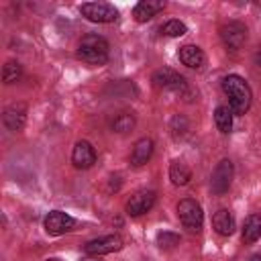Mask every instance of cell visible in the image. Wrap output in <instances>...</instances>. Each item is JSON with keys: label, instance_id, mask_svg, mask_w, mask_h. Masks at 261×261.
<instances>
[{"label": "cell", "instance_id": "14", "mask_svg": "<svg viewBox=\"0 0 261 261\" xmlns=\"http://www.w3.org/2000/svg\"><path fill=\"white\" fill-rule=\"evenodd\" d=\"M165 8L163 0H141L135 8H133V16L137 22H147L151 20L155 14H159Z\"/></svg>", "mask_w": 261, "mask_h": 261}, {"label": "cell", "instance_id": "12", "mask_svg": "<svg viewBox=\"0 0 261 261\" xmlns=\"http://www.w3.org/2000/svg\"><path fill=\"white\" fill-rule=\"evenodd\" d=\"M2 120H4V126H6L8 130H12V133L20 130V128L24 126V122H27V106L20 104V102H18V104H10V106L4 110Z\"/></svg>", "mask_w": 261, "mask_h": 261}, {"label": "cell", "instance_id": "18", "mask_svg": "<svg viewBox=\"0 0 261 261\" xmlns=\"http://www.w3.org/2000/svg\"><path fill=\"white\" fill-rule=\"evenodd\" d=\"M169 179L173 186H186L192 179V171L184 161H171L169 165Z\"/></svg>", "mask_w": 261, "mask_h": 261}, {"label": "cell", "instance_id": "1", "mask_svg": "<svg viewBox=\"0 0 261 261\" xmlns=\"http://www.w3.org/2000/svg\"><path fill=\"white\" fill-rule=\"evenodd\" d=\"M222 90L228 96V108L232 110V114L243 116L249 108H251V100H253V92L249 88V84L237 75L230 73L226 77H222Z\"/></svg>", "mask_w": 261, "mask_h": 261}, {"label": "cell", "instance_id": "17", "mask_svg": "<svg viewBox=\"0 0 261 261\" xmlns=\"http://www.w3.org/2000/svg\"><path fill=\"white\" fill-rule=\"evenodd\" d=\"M259 237H261V214L253 212V214H249V216L245 218V222H243V241L251 245V243H255Z\"/></svg>", "mask_w": 261, "mask_h": 261}, {"label": "cell", "instance_id": "24", "mask_svg": "<svg viewBox=\"0 0 261 261\" xmlns=\"http://www.w3.org/2000/svg\"><path fill=\"white\" fill-rule=\"evenodd\" d=\"M249 261H261V255H251Z\"/></svg>", "mask_w": 261, "mask_h": 261}, {"label": "cell", "instance_id": "11", "mask_svg": "<svg viewBox=\"0 0 261 261\" xmlns=\"http://www.w3.org/2000/svg\"><path fill=\"white\" fill-rule=\"evenodd\" d=\"M71 163L77 169H88L96 163V151L88 141H77L71 151Z\"/></svg>", "mask_w": 261, "mask_h": 261}, {"label": "cell", "instance_id": "4", "mask_svg": "<svg viewBox=\"0 0 261 261\" xmlns=\"http://www.w3.org/2000/svg\"><path fill=\"white\" fill-rule=\"evenodd\" d=\"M153 86L159 90H171L175 94L186 96L188 94V82L184 75H179L177 71L169 69V67H161L153 73Z\"/></svg>", "mask_w": 261, "mask_h": 261}, {"label": "cell", "instance_id": "10", "mask_svg": "<svg viewBox=\"0 0 261 261\" xmlns=\"http://www.w3.org/2000/svg\"><path fill=\"white\" fill-rule=\"evenodd\" d=\"M155 206V192L151 190H141L137 194H133L128 200H126V214L128 216H141L145 212H149L151 208Z\"/></svg>", "mask_w": 261, "mask_h": 261}, {"label": "cell", "instance_id": "15", "mask_svg": "<svg viewBox=\"0 0 261 261\" xmlns=\"http://www.w3.org/2000/svg\"><path fill=\"white\" fill-rule=\"evenodd\" d=\"M212 226H214V230H216L220 237H230V234L234 232V228H237L232 212H228L226 208L216 210L214 216H212Z\"/></svg>", "mask_w": 261, "mask_h": 261}, {"label": "cell", "instance_id": "25", "mask_svg": "<svg viewBox=\"0 0 261 261\" xmlns=\"http://www.w3.org/2000/svg\"><path fill=\"white\" fill-rule=\"evenodd\" d=\"M47 261H61V259H55V257H53V259H47Z\"/></svg>", "mask_w": 261, "mask_h": 261}, {"label": "cell", "instance_id": "6", "mask_svg": "<svg viewBox=\"0 0 261 261\" xmlns=\"http://www.w3.org/2000/svg\"><path fill=\"white\" fill-rule=\"evenodd\" d=\"M232 175H234L232 161H230V159L218 161V165L214 167L212 177H210V188H212V192L218 194V196H222L224 192H228V188H230V184H232Z\"/></svg>", "mask_w": 261, "mask_h": 261}, {"label": "cell", "instance_id": "23", "mask_svg": "<svg viewBox=\"0 0 261 261\" xmlns=\"http://www.w3.org/2000/svg\"><path fill=\"white\" fill-rule=\"evenodd\" d=\"M157 245H159V249L169 251V249H173V247L179 245V234L169 232V230H163V232L157 234Z\"/></svg>", "mask_w": 261, "mask_h": 261}, {"label": "cell", "instance_id": "13", "mask_svg": "<svg viewBox=\"0 0 261 261\" xmlns=\"http://www.w3.org/2000/svg\"><path fill=\"white\" fill-rule=\"evenodd\" d=\"M177 57L190 69H202L204 63H206V55H204V51L198 45H184V47H179Z\"/></svg>", "mask_w": 261, "mask_h": 261}, {"label": "cell", "instance_id": "16", "mask_svg": "<svg viewBox=\"0 0 261 261\" xmlns=\"http://www.w3.org/2000/svg\"><path fill=\"white\" fill-rule=\"evenodd\" d=\"M151 155H153V141L143 137V139H139L135 143V147L130 151V165L141 167V165H145L151 159Z\"/></svg>", "mask_w": 261, "mask_h": 261}, {"label": "cell", "instance_id": "2", "mask_svg": "<svg viewBox=\"0 0 261 261\" xmlns=\"http://www.w3.org/2000/svg\"><path fill=\"white\" fill-rule=\"evenodd\" d=\"M108 41L100 35H86L77 45V57L90 65H104L108 61Z\"/></svg>", "mask_w": 261, "mask_h": 261}, {"label": "cell", "instance_id": "7", "mask_svg": "<svg viewBox=\"0 0 261 261\" xmlns=\"http://www.w3.org/2000/svg\"><path fill=\"white\" fill-rule=\"evenodd\" d=\"M220 39L230 51H239L247 41V27L239 20H230L220 27Z\"/></svg>", "mask_w": 261, "mask_h": 261}, {"label": "cell", "instance_id": "20", "mask_svg": "<svg viewBox=\"0 0 261 261\" xmlns=\"http://www.w3.org/2000/svg\"><path fill=\"white\" fill-rule=\"evenodd\" d=\"M135 122H137V120H135V114H133V112H120V114H116V118L112 120V130L124 135V133H128V130L135 128Z\"/></svg>", "mask_w": 261, "mask_h": 261}, {"label": "cell", "instance_id": "22", "mask_svg": "<svg viewBox=\"0 0 261 261\" xmlns=\"http://www.w3.org/2000/svg\"><path fill=\"white\" fill-rule=\"evenodd\" d=\"M20 77V63L18 61H6L2 69V82L4 84H14Z\"/></svg>", "mask_w": 261, "mask_h": 261}, {"label": "cell", "instance_id": "8", "mask_svg": "<svg viewBox=\"0 0 261 261\" xmlns=\"http://www.w3.org/2000/svg\"><path fill=\"white\" fill-rule=\"evenodd\" d=\"M120 249H122V239L118 234L98 237V239H92L84 245V251L88 255H108V253H114Z\"/></svg>", "mask_w": 261, "mask_h": 261}, {"label": "cell", "instance_id": "19", "mask_svg": "<svg viewBox=\"0 0 261 261\" xmlns=\"http://www.w3.org/2000/svg\"><path fill=\"white\" fill-rule=\"evenodd\" d=\"M232 110L228 106H218L214 110V122H216V128L224 135H228L232 130Z\"/></svg>", "mask_w": 261, "mask_h": 261}, {"label": "cell", "instance_id": "3", "mask_svg": "<svg viewBox=\"0 0 261 261\" xmlns=\"http://www.w3.org/2000/svg\"><path fill=\"white\" fill-rule=\"evenodd\" d=\"M177 216H179V222L184 224V228H188L190 232H200L202 230L204 212H202V206L196 200H192V198L179 200V204H177Z\"/></svg>", "mask_w": 261, "mask_h": 261}, {"label": "cell", "instance_id": "5", "mask_svg": "<svg viewBox=\"0 0 261 261\" xmlns=\"http://www.w3.org/2000/svg\"><path fill=\"white\" fill-rule=\"evenodd\" d=\"M80 12H82L88 20L100 22V24H104V22H114V20L118 18V10H116L112 4H108V2H86V4L80 6Z\"/></svg>", "mask_w": 261, "mask_h": 261}, {"label": "cell", "instance_id": "21", "mask_svg": "<svg viewBox=\"0 0 261 261\" xmlns=\"http://www.w3.org/2000/svg\"><path fill=\"white\" fill-rule=\"evenodd\" d=\"M161 31H163V35H167V37H181V35L188 33V27H186L181 20L171 18V20H167V22L161 27Z\"/></svg>", "mask_w": 261, "mask_h": 261}, {"label": "cell", "instance_id": "9", "mask_svg": "<svg viewBox=\"0 0 261 261\" xmlns=\"http://www.w3.org/2000/svg\"><path fill=\"white\" fill-rule=\"evenodd\" d=\"M75 226V220L73 216H69L67 212H61V210H51L47 216H45V230L53 237H59L63 232H69L71 228Z\"/></svg>", "mask_w": 261, "mask_h": 261}]
</instances>
